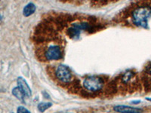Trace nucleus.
Wrapping results in <instances>:
<instances>
[{"label":"nucleus","instance_id":"f03ea898","mask_svg":"<svg viewBox=\"0 0 151 113\" xmlns=\"http://www.w3.org/2000/svg\"><path fill=\"white\" fill-rule=\"evenodd\" d=\"M103 85V80L98 76H90L86 78L83 82V86L85 88L91 92H96L100 91Z\"/></svg>","mask_w":151,"mask_h":113},{"label":"nucleus","instance_id":"6e6552de","mask_svg":"<svg viewBox=\"0 0 151 113\" xmlns=\"http://www.w3.org/2000/svg\"><path fill=\"white\" fill-rule=\"evenodd\" d=\"M12 94H13L17 99H18L19 100L24 102L25 95H24V93L22 92V91H21L18 87H14V89L12 90Z\"/></svg>","mask_w":151,"mask_h":113},{"label":"nucleus","instance_id":"20e7f679","mask_svg":"<svg viewBox=\"0 0 151 113\" xmlns=\"http://www.w3.org/2000/svg\"><path fill=\"white\" fill-rule=\"evenodd\" d=\"M56 77L61 82L67 83L70 82L71 79H72V75L67 67H66L65 66L60 65L57 68Z\"/></svg>","mask_w":151,"mask_h":113},{"label":"nucleus","instance_id":"0eeeda50","mask_svg":"<svg viewBox=\"0 0 151 113\" xmlns=\"http://www.w3.org/2000/svg\"><path fill=\"white\" fill-rule=\"evenodd\" d=\"M36 11V5L33 3L30 2V3H28L27 5L24 8V10H23V14L25 17H29V16L32 15Z\"/></svg>","mask_w":151,"mask_h":113},{"label":"nucleus","instance_id":"f8f14e48","mask_svg":"<svg viewBox=\"0 0 151 113\" xmlns=\"http://www.w3.org/2000/svg\"><path fill=\"white\" fill-rule=\"evenodd\" d=\"M147 99H148V100H150V101H151V99H149V98H148Z\"/></svg>","mask_w":151,"mask_h":113},{"label":"nucleus","instance_id":"1a4fd4ad","mask_svg":"<svg viewBox=\"0 0 151 113\" xmlns=\"http://www.w3.org/2000/svg\"><path fill=\"white\" fill-rule=\"evenodd\" d=\"M52 106V103H40L38 105V109L40 112H44Z\"/></svg>","mask_w":151,"mask_h":113},{"label":"nucleus","instance_id":"39448f33","mask_svg":"<svg viewBox=\"0 0 151 113\" xmlns=\"http://www.w3.org/2000/svg\"><path fill=\"white\" fill-rule=\"evenodd\" d=\"M113 109L119 113H141L143 112L141 109L134 108L128 106H122V105L114 106Z\"/></svg>","mask_w":151,"mask_h":113},{"label":"nucleus","instance_id":"9b49d317","mask_svg":"<svg viewBox=\"0 0 151 113\" xmlns=\"http://www.w3.org/2000/svg\"><path fill=\"white\" fill-rule=\"evenodd\" d=\"M147 72H149L150 74H151V65L149 66V67H147Z\"/></svg>","mask_w":151,"mask_h":113},{"label":"nucleus","instance_id":"7ed1b4c3","mask_svg":"<svg viewBox=\"0 0 151 113\" xmlns=\"http://www.w3.org/2000/svg\"><path fill=\"white\" fill-rule=\"evenodd\" d=\"M45 60H58L62 57V50L58 45H51L45 52Z\"/></svg>","mask_w":151,"mask_h":113},{"label":"nucleus","instance_id":"f257e3e1","mask_svg":"<svg viewBox=\"0 0 151 113\" xmlns=\"http://www.w3.org/2000/svg\"><path fill=\"white\" fill-rule=\"evenodd\" d=\"M151 17V8L149 6L138 7L132 13V21L137 26L146 28Z\"/></svg>","mask_w":151,"mask_h":113},{"label":"nucleus","instance_id":"9d476101","mask_svg":"<svg viewBox=\"0 0 151 113\" xmlns=\"http://www.w3.org/2000/svg\"><path fill=\"white\" fill-rule=\"evenodd\" d=\"M17 113H30L28 109L24 106H19L17 108Z\"/></svg>","mask_w":151,"mask_h":113},{"label":"nucleus","instance_id":"423d86ee","mask_svg":"<svg viewBox=\"0 0 151 113\" xmlns=\"http://www.w3.org/2000/svg\"><path fill=\"white\" fill-rule=\"evenodd\" d=\"M17 85H18L17 87L24 93L25 97H29L32 95V91H31L30 87L28 85L27 82L22 77H19L17 79Z\"/></svg>","mask_w":151,"mask_h":113}]
</instances>
